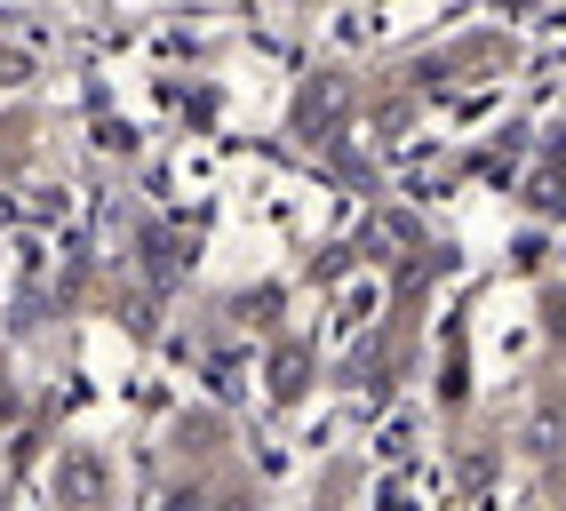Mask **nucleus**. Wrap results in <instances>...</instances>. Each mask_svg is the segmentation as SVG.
<instances>
[{"instance_id":"f257e3e1","label":"nucleus","mask_w":566,"mask_h":511,"mask_svg":"<svg viewBox=\"0 0 566 511\" xmlns=\"http://www.w3.org/2000/svg\"><path fill=\"white\" fill-rule=\"evenodd\" d=\"M56 480H64V496L81 503V511H96V503H104V463H96V456H64Z\"/></svg>"},{"instance_id":"f03ea898","label":"nucleus","mask_w":566,"mask_h":511,"mask_svg":"<svg viewBox=\"0 0 566 511\" xmlns=\"http://www.w3.org/2000/svg\"><path fill=\"white\" fill-rule=\"evenodd\" d=\"M518 448H526V456H558V448H566V408H535V416H526V431H518Z\"/></svg>"}]
</instances>
